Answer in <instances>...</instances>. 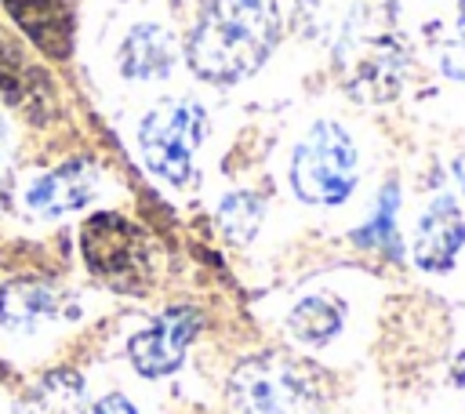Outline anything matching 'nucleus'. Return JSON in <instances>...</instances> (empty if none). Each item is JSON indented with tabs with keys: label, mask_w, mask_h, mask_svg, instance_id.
I'll return each mask as SVG.
<instances>
[{
	"label": "nucleus",
	"mask_w": 465,
	"mask_h": 414,
	"mask_svg": "<svg viewBox=\"0 0 465 414\" xmlns=\"http://www.w3.org/2000/svg\"><path fill=\"white\" fill-rule=\"evenodd\" d=\"M280 40L272 0H203L185 40L189 69L207 84H240L265 65Z\"/></svg>",
	"instance_id": "f257e3e1"
},
{
	"label": "nucleus",
	"mask_w": 465,
	"mask_h": 414,
	"mask_svg": "<svg viewBox=\"0 0 465 414\" xmlns=\"http://www.w3.org/2000/svg\"><path fill=\"white\" fill-rule=\"evenodd\" d=\"M232 414H331L327 378L283 352H254L229 374Z\"/></svg>",
	"instance_id": "f03ea898"
},
{
	"label": "nucleus",
	"mask_w": 465,
	"mask_h": 414,
	"mask_svg": "<svg viewBox=\"0 0 465 414\" xmlns=\"http://www.w3.org/2000/svg\"><path fill=\"white\" fill-rule=\"evenodd\" d=\"M291 189L316 207H338L356 189V145L334 120H316L291 153Z\"/></svg>",
	"instance_id": "7ed1b4c3"
},
{
	"label": "nucleus",
	"mask_w": 465,
	"mask_h": 414,
	"mask_svg": "<svg viewBox=\"0 0 465 414\" xmlns=\"http://www.w3.org/2000/svg\"><path fill=\"white\" fill-rule=\"evenodd\" d=\"M207 134V113L196 98H163L138 123V149L145 167L167 185L193 178L196 149Z\"/></svg>",
	"instance_id": "20e7f679"
},
{
	"label": "nucleus",
	"mask_w": 465,
	"mask_h": 414,
	"mask_svg": "<svg viewBox=\"0 0 465 414\" xmlns=\"http://www.w3.org/2000/svg\"><path fill=\"white\" fill-rule=\"evenodd\" d=\"M80 251L87 269L113 291L138 294L153 280V247L145 229L116 211H98L80 229Z\"/></svg>",
	"instance_id": "39448f33"
},
{
	"label": "nucleus",
	"mask_w": 465,
	"mask_h": 414,
	"mask_svg": "<svg viewBox=\"0 0 465 414\" xmlns=\"http://www.w3.org/2000/svg\"><path fill=\"white\" fill-rule=\"evenodd\" d=\"M200 327H203V316L189 305H174V309L160 312L149 327H142L127 341V356H131L134 370L142 378H163V374L178 370L185 360V349L200 334Z\"/></svg>",
	"instance_id": "423d86ee"
},
{
	"label": "nucleus",
	"mask_w": 465,
	"mask_h": 414,
	"mask_svg": "<svg viewBox=\"0 0 465 414\" xmlns=\"http://www.w3.org/2000/svg\"><path fill=\"white\" fill-rule=\"evenodd\" d=\"M98 192V167L91 160H65L51 171H44L40 178H33L25 185V207L36 218H62L69 211H80L84 203H91Z\"/></svg>",
	"instance_id": "0eeeda50"
},
{
	"label": "nucleus",
	"mask_w": 465,
	"mask_h": 414,
	"mask_svg": "<svg viewBox=\"0 0 465 414\" xmlns=\"http://www.w3.org/2000/svg\"><path fill=\"white\" fill-rule=\"evenodd\" d=\"M0 94L33 120H47L54 113V87L47 73L29 62L25 47L7 29H0Z\"/></svg>",
	"instance_id": "6e6552de"
},
{
	"label": "nucleus",
	"mask_w": 465,
	"mask_h": 414,
	"mask_svg": "<svg viewBox=\"0 0 465 414\" xmlns=\"http://www.w3.org/2000/svg\"><path fill=\"white\" fill-rule=\"evenodd\" d=\"M465 243V214L450 196H436L414 225V265L425 272H443L454 265Z\"/></svg>",
	"instance_id": "1a4fd4ad"
},
{
	"label": "nucleus",
	"mask_w": 465,
	"mask_h": 414,
	"mask_svg": "<svg viewBox=\"0 0 465 414\" xmlns=\"http://www.w3.org/2000/svg\"><path fill=\"white\" fill-rule=\"evenodd\" d=\"M15 25L51 58H65L76 40V0H0Z\"/></svg>",
	"instance_id": "9d476101"
},
{
	"label": "nucleus",
	"mask_w": 465,
	"mask_h": 414,
	"mask_svg": "<svg viewBox=\"0 0 465 414\" xmlns=\"http://www.w3.org/2000/svg\"><path fill=\"white\" fill-rule=\"evenodd\" d=\"M174 62H178V44L156 22L131 25L120 44V54H116V65L127 80H163V76H171Z\"/></svg>",
	"instance_id": "9b49d317"
},
{
	"label": "nucleus",
	"mask_w": 465,
	"mask_h": 414,
	"mask_svg": "<svg viewBox=\"0 0 465 414\" xmlns=\"http://www.w3.org/2000/svg\"><path fill=\"white\" fill-rule=\"evenodd\" d=\"M62 316V291L44 283V280H11L0 291V323L7 330L29 334L40 330L44 323H54Z\"/></svg>",
	"instance_id": "f8f14e48"
},
{
	"label": "nucleus",
	"mask_w": 465,
	"mask_h": 414,
	"mask_svg": "<svg viewBox=\"0 0 465 414\" xmlns=\"http://www.w3.org/2000/svg\"><path fill=\"white\" fill-rule=\"evenodd\" d=\"M341 323H345V305L334 294H305L287 312V334L309 349H320L331 338H338Z\"/></svg>",
	"instance_id": "ddd939ff"
},
{
	"label": "nucleus",
	"mask_w": 465,
	"mask_h": 414,
	"mask_svg": "<svg viewBox=\"0 0 465 414\" xmlns=\"http://www.w3.org/2000/svg\"><path fill=\"white\" fill-rule=\"evenodd\" d=\"M22 414H84V381L80 374L73 370H51L44 374L25 403H22Z\"/></svg>",
	"instance_id": "4468645a"
},
{
	"label": "nucleus",
	"mask_w": 465,
	"mask_h": 414,
	"mask_svg": "<svg viewBox=\"0 0 465 414\" xmlns=\"http://www.w3.org/2000/svg\"><path fill=\"white\" fill-rule=\"evenodd\" d=\"M262 218H265V207H262V200L251 196V192H229V196L222 200V207H218V222H222L225 236L236 240V243H247V240L258 232Z\"/></svg>",
	"instance_id": "2eb2a0df"
},
{
	"label": "nucleus",
	"mask_w": 465,
	"mask_h": 414,
	"mask_svg": "<svg viewBox=\"0 0 465 414\" xmlns=\"http://www.w3.org/2000/svg\"><path fill=\"white\" fill-rule=\"evenodd\" d=\"M396 207H400V189L389 182L381 189L378 207L367 218V225H360L352 232V243H360V247H396Z\"/></svg>",
	"instance_id": "dca6fc26"
},
{
	"label": "nucleus",
	"mask_w": 465,
	"mask_h": 414,
	"mask_svg": "<svg viewBox=\"0 0 465 414\" xmlns=\"http://www.w3.org/2000/svg\"><path fill=\"white\" fill-rule=\"evenodd\" d=\"M440 65H443L447 76H454V80L465 84V0H458V29L440 47Z\"/></svg>",
	"instance_id": "f3484780"
},
{
	"label": "nucleus",
	"mask_w": 465,
	"mask_h": 414,
	"mask_svg": "<svg viewBox=\"0 0 465 414\" xmlns=\"http://www.w3.org/2000/svg\"><path fill=\"white\" fill-rule=\"evenodd\" d=\"M91 414H138V407H134L124 392H109V396H102V399L94 403Z\"/></svg>",
	"instance_id": "a211bd4d"
},
{
	"label": "nucleus",
	"mask_w": 465,
	"mask_h": 414,
	"mask_svg": "<svg viewBox=\"0 0 465 414\" xmlns=\"http://www.w3.org/2000/svg\"><path fill=\"white\" fill-rule=\"evenodd\" d=\"M7 171H11V131H7V123L0 120V185H4Z\"/></svg>",
	"instance_id": "6ab92c4d"
},
{
	"label": "nucleus",
	"mask_w": 465,
	"mask_h": 414,
	"mask_svg": "<svg viewBox=\"0 0 465 414\" xmlns=\"http://www.w3.org/2000/svg\"><path fill=\"white\" fill-rule=\"evenodd\" d=\"M458 182H461V189H465V163H458Z\"/></svg>",
	"instance_id": "aec40b11"
}]
</instances>
